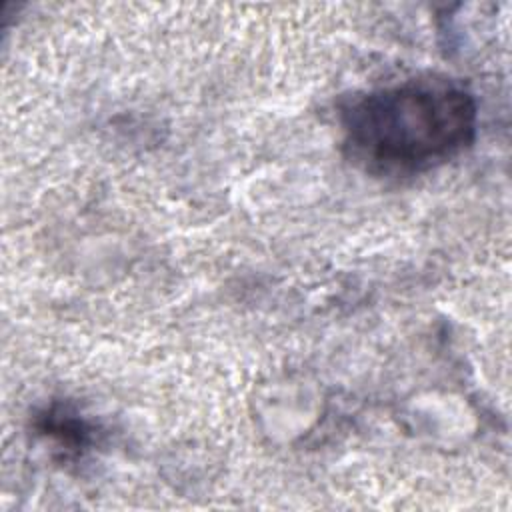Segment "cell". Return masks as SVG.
Returning a JSON list of instances; mask_svg holds the SVG:
<instances>
[{
	"instance_id": "6da1fadb",
	"label": "cell",
	"mask_w": 512,
	"mask_h": 512,
	"mask_svg": "<svg viewBox=\"0 0 512 512\" xmlns=\"http://www.w3.org/2000/svg\"><path fill=\"white\" fill-rule=\"evenodd\" d=\"M340 122L354 164L380 176H410L450 162L474 142L478 106L452 80L418 78L352 98Z\"/></svg>"
}]
</instances>
